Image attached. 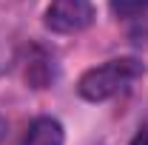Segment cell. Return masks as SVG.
Wrapping results in <instances>:
<instances>
[{
  "mask_svg": "<svg viewBox=\"0 0 148 145\" xmlns=\"http://www.w3.org/2000/svg\"><path fill=\"white\" fill-rule=\"evenodd\" d=\"M111 12L120 20H134L148 12V0H111Z\"/></svg>",
  "mask_w": 148,
  "mask_h": 145,
  "instance_id": "cell-4",
  "label": "cell"
},
{
  "mask_svg": "<svg viewBox=\"0 0 148 145\" xmlns=\"http://www.w3.org/2000/svg\"><path fill=\"white\" fill-rule=\"evenodd\" d=\"M128 145H148V125H145V128H140V131L134 134V140H131Z\"/></svg>",
  "mask_w": 148,
  "mask_h": 145,
  "instance_id": "cell-5",
  "label": "cell"
},
{
  "mask_svg": "<svg viewBox=\"0 0 148 145\" xmlns=\"http://www.w3.org/2000/svg\"><path fill=\"white\" fill-rule=\"evenodd\" d=\"M143 74H145V63L140 57H114L80 74L77 94L88 103H106L111 97L123 94L125 88H131Z\"/></svg>",
  "mask_w": 148,
  "mask_h": 145,
  "instance_id": "cell-1",
  "label": "cell"
},
{
  "mask_svg": "<svg viewBox=\"0 0 148 145\" xmlns=\"http://www.w3.org/2000/svg\"><path fill=\"white\" fill-rule=\"evenodd\" d=\"M43 23L54 34H80L94 23V6L91 0H51Z\"/></svg>",
  "mask_w": 148,
  "mask_h": 145,
  "instance_id": "cell-2",
  "label": "cell"
},
{
  "mask_svg": "<svg viewBox=\"0 0 148 145\" xmlns=\"http://www.w3.org/2000/svg\"><path fill=\"white\" fill-rule=\"evenodd\" d=\"M3 137H6V120L0 117V142H3Z\"/></svg>",
  "mask_w": 148,
  "mask_h": 145,
  "instance_id": "cell-6",
  "label": "cell"
},
{
  "mask_svg": "<svg viewBox=\"0 0 148 145\" xmlns=\"http://www.w3.org/2000/svg\"><path fill=\"white\" fill-rule=\"evenodd\" d=\"M17 145H66L63 122L54 117H37V120H32V125L26 128V134Z\"/></svg>",
  "mask_w": 148,
  "mask_h": 145,
  "instance_id": "cell-3",
  "label": "cell"
}]
</instances>
